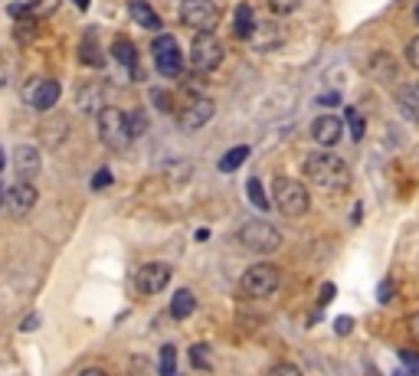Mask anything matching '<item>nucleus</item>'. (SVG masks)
I'll return each instance as SVG.
<instances>
[{"label":"nucleus","mask_w":419,"mask_h":376,"mask_svg":"<svg viewBox=\"0 0 419 376\" xmlns=\"http://www.w3.org/2000/svg\"><path fill=\"white\" fill-rule=\"evenodd\" d=\"M305 177L325 193H341L351 187V167L331 151H315L305 157Z\"/></svg>","instance_id":"f257e3e1"},{"label":"nucleus","mask_w":419,"mask_h":376,"mask_svg":"<svg viewBox=\"0 0 419 376\" xmlns=\"http://www.w3.org/2000/svg\"><path fill=\"white\" fill-rule=\"evenodd\" d=\"M272 206L279 210L282 216L289 220H298V216L308 213L311 206V193L301 180H291V177H279L272 187Z\"/></svg>","instance_id":"f03ea898"},{"label":"nucleus","mask_w":419,"mask_h":376,"mask_svg":"<svg viewBox=\"0 0 419 376\" xmlns=\"http://www.w3.org/2000/svg\"><path fill=\"white\" fill-rule=\"evenodd\" d=\"M99 137L102 144L111 151H125L131 144V131H128V115L118 105H105L99 108Z\"/></svg>","instance_id":"7ed1b4c3"},{"label":"nucleus","mask_w":419,"mask_h":376,"mask_svg":"<svg viewBox=\"0 0 419 376\" xmlns=\"http://www.w3.org/2000/svg\"><path fill=\"white\" fill-rule=\"evenodd\" d=\"M279 285H282V275H279V268L275 266H269V262L249 266L246 272H242V278H240L242 295H249V298H269V295L279 291Z\"/></svg>","instance_id":"20e7f679"},{"label":"nucleus","mask_w":419,"mask_h":376,"mask_svg":"<svg viewBox=\"0 0 419 376\" xmlns=\"http://www.w3.org/2000/svg\"><path fill=\"white\" fill-rule=\"evenodd\" d=\"M240 242L246 249H252V252H259V256H269V252L282 246V232L265 220H249L240 226Z\"/></svg>","instance_id":"39448f33"},{"label":"nucleus","mask_w":419,"mask_h":376,"mask_svg":"<svg viewBox=\"0 0 419 376\" xmlns=\"http://www.w3.org/2000/svg\"><path fill=\"white\" fill-rule=\"evenodd\" d=\"M180 23L194 33H213L220 26V10L213 0H180Z\"/></svg>","instance_id":"423d86ee"},{"label":"nucleus","mask_w":419,"mask_h":376,"mask_svg":"<svg viewBox=\"0 0 419 376\" xmlns=\"http://www.w3.org/2000/svg\"><path fill=\"white\" fill-rule=\"evenodd\" d=\"M151 52H155V66L164 79L184 76V56H180L177 40H174L171 33H157V40L151 43Z\"/></svg>","instance_id":"0eeeda50"},{"label":"nucleus","mask_w":419,"mask_h":376,"mask_svg":"<svg viewBox=\"0 0 419 376\" xmlns=\"http://www.w3.org/2000/svg\"><path fill=\"white\" fill-rule=\"evenodd\" d=\"M223 62V43L213 33H197L190 43V66L194 72H213Z\"/></svg>","instance_id":"6e6552de"},{"label":"nucleus","mask_w":419,"mask_h":376,"mask_svg":"<svg viewBox=\"0 0 419 376\" xmlns=\"http://www.w3.org/2000/svg\"><path fill=\"white\" fill-rule=\"evenodd\" d=\"M167 285H171V266L164 262H147L135 272V288L141 295H161Z\"/></svg>","instance_id":"1a4fd4ad"},{"label":"nucleus","mask_w":419,"mask_h":376,"mask_svg":"<svg viewBox=\"0 0 419 376\" xmlns=\"http://www.w3.org/2000/svg\"><path fill=\"white\" fill-rule=\"evenodd\" d=\"M36 200H40V193H36L33 180H20L4 193V206L10 210V216H26L36 206Z\"/></svg>","instance_id":"9d476101"},{"label":"nucleus","mask_w":419,"mask_h":376,"mask_svg":"<svg viewBox=\"0 0 419 376\" xmlns=\"http://www.w3.org/2000/svg\"><path fill=\"white\" fill-rule=\"evenodd\" d=\"M60 95H62V86L56 79H36L33 86L26 89V102L36 111H50L52 105L60 102Z\"/></svg>","instance_id":"9b49d317"},{"label":"nucleus","mask_w":419,"mask_h":376,"mask_svg":"<svg viewBox=\"0 0 419 376\" xmlns=\"http://www.w3.org/2000/svg\"><path fill=\"white\" fill-rule=\"evenodd\" d=\"M213 111H216V105L210 98H190V105L180 111V125L187 131H200L206 121L213 118Z\"/></svg>","instance_id":"f8f14e48"},{"label":"nucleus","mask_w":419,"mask_h":376,"mask_svg":"<svg viewBox=\"0 0 419 376\" xmlns=\"http://www.w3.org/2000/svg\"><path fill=\"white\" fill-rule=\"evenodd\" d=\"M341 125L344 121L337 118V115H318L315 121H311V137H315L321 147H334L337 141H341Z\"/></svg>","instance_id":"ddd939ff"},{"label":"nucleus","mask_w":419,"mask_h":376,"mask_svg":"<svg viewBox=\"0 0 419 376\" xmlns=\"http://www.w3.org/2000/svg\"><path fill=\"white\" fill-rule=\"evenodd\" d=\"M40 167H43L40 147H33V144H20V147H13V171H17L23 180H33L36 173H40Z\"/></svg>","instance_id":"4468645a"},{"label":"nucleus","mask_w":419,"mask_h":376,"mask_svg":"<svg viewBox=\"0 0 419 376\" xmlns=\"http://www.w3.org/2000/svg\"><path fill=\"white\" fill-rule=\"evenodd\" d=\"M128 13H131V20H135L138 26H145V30H155V33H161L164 20L157 17V10L151 7L147 0H131V4H128Z\"/></svg>","instance_id":"2eb2a0df"},{"label":"nucleus","mask_w":419,"mask_h":376,"mask_svg":"<svg viewBox=\"0 0 419 376\" xmlns=\"http://www.w3.org/2000/svg\"><path fill=\"white\" fill-rule=\"evenodd\" d=\"M396 105H400L403 118L406 121H416L419 125V82H410L396 92Z\"/></svg>","instance_id":"dca6fc26"},{"label":"nucleus","mask_w":419,"mask_h":376,"mask_svg":"<svg viewBox=\"0 0 419 376\" xmlns=\"http://www.w3.org/2000/svg\"><path fill=\"white\" fill-rule=\"evenodd\" d=\"M111 59L121 62V66L131 69V72L138 76V50H135V43H131L128 36H118V40L111 43Z\"/></svg>","instance_id":"f3484780"},{"label":"nucleus","mask_w":419,"mask_h":376,"mask_svg":"<svg viewBox=\"0 0 419 376\" xmlns=\"http://www.w3.org/2000/svg\"><path fill=\"white\" fill-rule=\"evenodd\" d=\"M256 30V10L249 7V4H240L236 13H233V33L240 36V40H249Z\"/></svg>","instance_id":"a211bd4d"},{"label":"nucleus","mask_w":419,"mask_h":376,"mask_svg":"<svg viewBox=\"0 0 419 376\" xmlns=\"http://www.w3.org/2000/svg\"><path fill=\"white\" fill-rule=\"evenodd\" d=\"M194 311H197V298H194L187 288H180L177 295L171 298V317L174 321H187Z\"/></svg>","instance_id":"6ab92c4d"},{"label":"nucleus","mask_w":419,"mask_h":376,"mask_svg":"<svg viewBox=\"0 0 419 376\" xmlns=\"http://www.w3.org/2000/svg\"><path fill=\"white\" fill-rule=\"evenodd\" d=\"M79 59L86 62V66H95V69H102V66H105V56H102V50H99V43H95V33H86V36H82V46H79Z\"/></svg>","instance_id":"aec40b11"},{"label":"nucleus","mask_w":419,"mask_h":376,"mask_svg":"<svg viewBox=\"0 0 419 376\" xmlns=\"http://www.w3.org/2000/svg\"><path fill=\"white\" fill-rule=\"evenodd\" d=\"M249 151H252L249 144H236V147H230V151H226V154L220 157V171H223V173L240 171V167H242V161L249 157Z\"/></svg>","instance_id":"412c9836"},{"label":"nucleus","mask_w":419,"mask_h":376,"mask_svg":"<svg viewBox=\"0 0 419 376\" xmlns=\"http://www.w3.org/2000/svg\"><path fill=\"white\" fill-rule=\"evenodd\" d=\"M60 4L62 0H30V4H26V13L36 20H43V17H50V13H56Z\"/></svg>","instance_id":"4be33fe9"},{"label":"nucleus","mask_w":419,"mask_h":376,"mask_svg":"<svg viewBox=\"0 0 419 376\" xmlns=\"http://www.w3.org/2000/svg\"><path fill=\"white\" fill-rule=\"evenodd\" d=\"M190 363L200 370H213V351H210L206 343H194V347H190Z\"/></svg>","instance_id":"5701e85b"},{"label":"nucleus","mask_w":419,"mask_h":376,"mask_svg":"<svg viewBox=\"0 0 419 376\" xmlns=\"http://www.w3.org/2000/svg\"><path fill=\"white\" fill-rule=\"evenodd\" d=\"M246 197L252 200V206H259V210H269V206H272V203H269V197L262 193V183H259L256 177L246 180Z\"/></svg>","instance_id":"b1692460"},{"label":"nucleus","mask_w":419,"mask_h":376,"mask_svg":"<svg viewBox=\"0 0 419 376\" xmlns=\"http://www.w3.org/2000/svg\"><path fill=\"white\" fill-rule=\"evenodd\" d=\"M161 376H177V351H174V343L161 347Z\"/></svg>","instance_id":"393cba45"},{"label":"nucleus","mask_w":419,"mask_h":376,"mask_svg":"<svg viewBox=\"0 0 419 376\" xmlns=\"http://www.w3.org/2000/svg\"><path fill=\"white\" fill-rule=\"evenodd\" d=\"M128 131H131V137H141L147 131V115H145V108H135L128 115Z\"/></svg>","instance_id":"a878e982"},{"label":"nucleus","mask_w":419,"mask_h":376,"mask_svg":"<svg viewBox=\"0 0 419 376\" xmlns=\"http://www.w3.org/2000/svg\"><path fill=\"white\" fill-rule=\"evenodd\" d=\"M298 7H301V0H269V10H272L275 17H289Z\"/></svg>","instance_id":"bb28decb"},{"label":"nucleus","mask_w":419,"mask_h":376,"mask_svg":"<svg viewBox=\"0 0 419 376\" xmlns=\"http://www.w3.org/2000/svg\"><path fill=\"white\" fill-rule=\"evenodd\" d=\"M347 125H351V137L360 141V137H364V115H360L357 108H347Z\"/></svg>","instance_id":"cd10ccee"},{"label":"nucleus","mask_w":419,"mask_h":376,"mask_svg":"<svg viewBox=\"0 0 419 376\" xmlns=\"http://www.w3.org/2000/svg\"><path fill=\"white\" fill-rule=\"evenodd\" d=\"M400 360H403V367H406V373L419 376V353H413V351H403V353H400Z\"/></svg>","instance_id":"c85d7f7f"},{"label":"nucleus","mask_w":419,"mask_h":376,"mask_svg":"<svg viewBox=\"0 0 419 376\" xmlns=\"http://www.w3.org/2000/svg\"><path fill=\"white\" fill-rule=\"evenodd\" d=\"M406 59H410L413 69H419V36H413L410 43H406Z\"/></svg>","instance_id":"c756f323"},{"label":"nucleus","mask_w":419,"mask_h":376,"mask_svg":"<svg viewBox=\"0 0 419 376\" xmlns=\"http://www.w3.org/2000/svg\"><path fill=\"white\" fill-rule=\"evenodd\" d=\"M269 376H301V370L291 367V363H279V367L269 370Z\"/></svg>","instance_id":"7c9ffc66"},{"label":"nucleus","mask_w":419,"mask_h":376,"mask_svg":"<svg viewBox=\"0 0 419 376\" xmlns=\"http://www.w3.org/2000/svg\"><path fill=\"white\" fill-rule=\"evenodd\" d=\"M351 331H354V317H337V321H334V334L347 337Z\"/></svg>","instance_id":"2f4dec72"},{"label":"nucleus","mask_w":419,"mask_h":376,"mask_svg":"<svg viewBox=\"0 0 419 376\" xmlns=\"http://www.w3.org/2000/svg\"><path fill=\"white\" fill-rule=\"evenodd\" d=\"M108 183H111V171H108V167H102V171L95 173L92 187H95V190H105V187H108Z\"/></svg>","instance_id":"473e14b6"},{"label":"nucleus","mask_w":419,"mask_h":376,"mask_svg":"<svg viewBox=\"0 0 419 376\" xmlns=\"http://www.w3.org/2000/svg\"><path fill=\"white\" fill-rule=\"evenodd\" d=\"M155 105L161 111H171L174 108V102H171V95H167V92H155Z\"/></svg>","instance_id":"72a5a7b5"},{"label":"nucleus","mask_w":419,"mask_h":376,"mask_svg":"<svg viewBox=\"0 0 419 376\" xmlns=\"http://www.w3.org/2000/svg\"><path fill=\"white\" fill-rule=\"evenodd\" d=\"M318 102H321V105H337V102H341V95H337V92H328V95H321Z\"/></svg>","instance_id":"f704fd0d"},{"label":"nucleus","mask_w":419,"mask_h":376,"mask_svg":"<svg viewBox=\"0 0 419 376\" xmlns=\"http://www.w3.org/2000/svg\"><path fill=\"white\" fill-rule=\"evenodd\" d=\"M334 295H337V288H334V285H325V288H321V304H325V301H331Z\"/></svg>","instance_id":"c9c22d12"},{"label":"nucleus","mask_w":419,"mask_h":376,"mask_svg":"<svg viewBox=\"0 0 419 376\" xmlns=\"http://www.w3.org/2000/svg\"><path fill=\"white\" fill-rule=\"evenodd\" d=\"M79 376H108V373H105L102 367H86V370H82V373H79Z\"/></svg>","instance_id":"e433bc0d"},{"label":"nucleus","mask_w":419,"mask_h":376,"mask_svg":"<svg viewBox=\"0 0 419 376\" xmlns=\"http://www.w3.org/2000/svg\"><path fill=\"white\" fill-rule=\"evenodd\" d=\"M36 324H40V317H36V314H30V317H26V321H23V331H33Z\"/></svg>","instance_id":"4c0bfd02"},{"label":"nucleus","mask_w":419,"mask_h":376,"mask_svg":"<svg viewBox=\"0 0 419 376\" xmlns=\"http://www.w3.org/2000/svg\"><path fill=\"white\" fill-rule=\"evenodd\" d=\"M410 331H413V337L419 341V314H413V317H410Z\"/></svg>","instance_id":"58836bf2"},{"label":"nucleus","mask_w":419,"mask_h":376,"mask_svg":"<svg viewBox=\"0 0 419 376\" xmlns=\"http://www.w3.org/2000/svg\"><path fill=\"white\" fill-rule=\"evenodd\" d=\"M76 7L79 10H89V0H76Z\"/></svg>","instance_id":"ea45409f"},{"label":"nucleus","mask_w":419,"mask_h":376,"mask_svg":"<svg viewBox=\"0 0 419 376\" xmlns=\"http://www.w3.org/2000/svg\"><path fill=\"white\" fill-rule=\"evenodd\" d=\"M7 167V157H4V147H0V171Z\"/></svg>","instance_id":"a19ab883"},{"label":"nucleus","mask_w":419,"mask_h":376,"mask_svg":"<svg viewBox=\"0 0 419 376\" xmlns=\"http://www.w3.org/2000/svg\"><path fill=\"white\" fill-rule=\"evenodd\" d=\"M13 4H20V7H26V4H30V0H13Z\"/></svg>","instance_id":"79ce46f5"},{"label":"nucleus","mask_w":419,"mask_h":376,"mask_svg":"<svg viewBox=\"0 0 419 376\" xmlns=\"http://www.w3.org/2000/svg\"><path fill=\"white\" fill-rule=\"evenodd\" d=\"M413 17H416V23H419V7H416V10H413Z\"/></svg>","instance_id":"37998d69"},{"label":"nucleus","mask_w":419,"mask_h":376,"mask_svg":"<svg viewBox=\"0 0 419 376\" xmlns=\"http://www.w3.org/2000/svg\"><path fill=\"white\" fill-rule=\"evenodd\" d=\"M393 376H410V373H403V370H396V373Z\"/></svg>","instance_id":"c03bdc74"},{"label":"nucleus","mask_w":419,"mask_h":376,"mask_svg":"<svg viewBox=\"0 0 419 376\" xmlns=\"http://www.w3.org/2000/svg\"><path fill=\"white\" fill-rule=\"evenodd\" d=\"M0 206H4V190H0Z\"/></svg>","instance_id":"a18cd8bd"}]
</instances>
